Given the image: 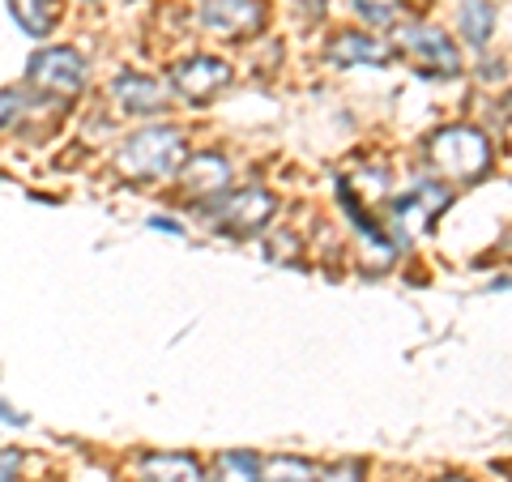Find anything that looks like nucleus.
Segmentation results:
<instances>
[{
  "label": "nucleus",
  "instance_id": "4",
  "mask_svg": "<svg viewBox=\"0 0 512 482\" xmlns=\"http://www.w3.org/2000/svg\"><path fill=\"white\" fill-rule=\"evenodd\" d=\"M397 52H402L423 77H457L461 73V52L457 43L427 26H397Z\"/></svg>",
  "mask_w": 512,
  "mask_h": 482
},
{
  "label": "nucleus",
  "instance_id": "8",
  "mask_svg": "<svg viewBox=\"0 0 512 482\" xmlns=\"http://www.w3.org/2000/svg\"><path fill=\"white\" fill-rule=\"evenodd\" d=\"M444 205H448V188H444V184H427V180H419V184L406 192V197H397L389 210H393L397 231H402V235H414V231H427L431 222L444 214Z\"/></svg>",
  "mask_w": 512,
  "mask_h": 482
},
{
  "label": "nucleus",
  "instance_id": "19",
  "mask_svg": "<svg viewBox=\"0 0 512 482\" xmlns=\"http://www.w3.org/2000/svg\"><path fill=\"white\" fill-rule=\"evenodd\" d=\"M22 470V453L18 448H0V482H13Z\"/></svg>",
  "mask_w": 512,
  "mask_h": 482
},
{
  "label": "nucleus",
  "instance_id": "1",
  "mask_svg": "<svg viewBox=\"0 0 512 482\" xmlns=\"http://www.w3.org/2000/svg\"><path fill=\"white\" fill-rule=\"evenodd\" d=\"M188 158V141L180 128L158 124V128H141L124 141V150L116 154V167L128 175V180H167L184 167Z\"/></svg>",
  "mask_w": 512,
  "mask_h": 482
},
{
  "label": "nucleus",
  "instance_id": "9",
  "mask_svg": "<svg viewBox=\"0 0 512 482\" xmlns=\"http://www.w3.org/2000/svg\"><path fill=\"white\" fill-rule=\"evenodd\" d=\"M111 99H116L124 116H158L167 107V86L150 73L128 69L120 77H111Z\"/></svg>",
  "mask_w": 512,
  "mask_h": 482
},
{
  "label": "nucleus",
  "instance_id": "24",
  "mask_svg": "<svg viewBox=\"0 0 512 482\" xmlns=\"http://www.w3.org/2000/svg\"><path fill=\"white\" fill-rule=\"evenodd\" d=\"M436 482H470V478H457V474H448V478H436Z\"/></svg>",
  "mask_w": 512,
  "mask_h": 482
},
{
  "label": "nucleus",
  "instance_id": "6",
  "mask_svg": "<svg viewBox=\"0 0 512 482\" xmlns=\"http://www.w3.org/2000/svg\"><path fill=\"white\" fill-rule=\"evenodd\" d=\"M171 86H175V94H180L184 103L205 107L218 90L231 86V64L218 60V56H188V60H180L171 69Z\"/></svg>",
  "mask_w": 512,
  "mask_h": 482
},
{
  "label": "nucleus",
  "instance_id": "23",
  "mask_svg": "<svg viewBox=\"0 0 512 482\" xmlns=\"http://www.w3.org/2000/svg\"><path fill=\"white\" fill-rule=\"evenodd\" d=\"M504 116L512 120V94H508V99H504Z\"/></svg>",
  "mask_w": 512,
  "mask_h": 482
},
{
  "label": "nucleus",
  "instance_id": "18",
  "mask_svg": "<svg viewBox=\"0 0 512 482\" xmlns=\"http://www.w3.org/2000/svg\"><path fill=\"white\" fill-rule=\"evenodd\" d=\"M316 482H363V461H338L325 474H316Z\"/></svg>",
  "mask_w": 512,
  "mask_h": 482
},
{
  "label": "nucleus",
  "instance_id": "15",
  "mask_svg": "<svg viewBox=\"0 0 512 482\" xmlns=\"http://www.w3.org/2000/svg\"><path fill=\"white\" fill-rule=\"evenodd\" d=\"M261 482H316V465L303 457H269L261 465Z\"/></svg>",
  "mask_w": 512,
  "mask_h": 482
},
{
  "label": "nucleus",
  "instance_id": "5",
  "mask_svg": "<svg viewBox=\"0 0 512 482\" xmlns=\"http://www.w3.org/2000/svg\"><path fill=\"white\" fill-rule=\"evenodd\" d=\"M274 192H265V188H239V192H231L227 201L214 210V227L222 231V235H235V239H248V235H256L265 227L269 218H274Z\"/></svg>",
  "mask_w": 512,
  "mask_h": 482
},
{
  "label": "nucleus",
  "instance_id": "16",
  "mask_svg": "<svg viewBox=\"0 0 512 482\" xmlns=\"http://www.w3.org/2000/svg\"><path fill=\"white\" fill-rule=\"evenodd\" d=\"M214 482H261V465L252 453H222Z\"/></svg>",
  "mask_w": 512,
  "mask_h": 482
},
{
  "label": "nucleus",
  "instance_id": "21",
  "mask_svg": "<svg viewBox=\"0 0 512 482\" xmlns=\"http://www.w3.org/2000/svg\"><path fill=\"white\" fill-rule=\"evenodd\" d=\"M150 227H154V231H171V235H180V222H171V218H150Z\"/></svg>",
  "mask_w": 512,
  "mask_h": 482
},
{
  "label": "nucleus",
  "instance_id": "3",
  "mask_svg": "<svg viewBox=\"0 0 512 482\" xmlns=\"http://www.w3.org/2000/svg\"><path fill=\"white\" fill-rule=\"evenodd\" d=\"M26 82L35 86L47 99H73L77 90L86 86V60L77 47H43V52L30 56Z\"/></svg>",
  "mask_w": 512,
  "mask_h": 482
},
{
  "label": "nucleus",
  "instance_id": "2",
  "mask_svg": "<svg viewBox=\"0 0 512 482\" xmlns=\"http://www.w3.org/2000/svg\"><path fill=\"white\" fill-rule=\"evenodd\" d=\"M427 163L453 175V180H478L491 163V146L487 137H478L474 128H461V124H448L440 133H431L427 141Z\"/></svg>",
  "mask_w": 512,
  "mask_h": 482
},
{
  "label": "nucleus",
  "instance_id": "20",
  "mask_svg": "<svg viewBox=\"0 0 512 482\" xmlns=\"http://www.w3.org/2000/svg\"><path fill=\"white\" fill-rule=\"evenodd\" d=\"M22 111V99H18V90H0V128H5L13 116Z\"/></svg>",
  "mask_w": 512,
  "mask_h": 482
},
{
  "label": "nucleus",
  "instance_id": "22",
  "mask_svg": "<svg viewBox=\"0 0 512 482\" xmlns=\"http://www.w3.org/2000/svg\"><path fill=\"white\" fill-rule=\"evenodd\" d=\"M0 419H5V423H26V419H22V414H13L9 406H0Z\"/></svg>",
  "mask_w": 512,
  "mask_h": 482
},
{
  "label": "nucleus",
  "instance_id": "17",
  "mask_svg": "<svg viewBox=\"0 0 512 482\" xmlns=\"http://www.w3.org/2000/svg\"><path fill=\"white\" fill-rule=\"evenodd\" d=\"M355 9H359V18L376 22V26L397 18V0H355Z\"/></svg>",
  "mask_w": 512,
  "mask_h": 482
},
{
  "label": "nucleus",
  "instance_id": "12",
  "mask_svg": "<svg viewBox=\"0 0 512 482\" xmlns=\"http://www.w3.org/2000/svg\"><path fill=\"white\" fill-rule=\"evenodd\" d=\"M141 478L146 482H210L197 457L184 453H146L141 457Z\"/></svg>",
  "mask_w": 512,
  "mask_h": 482
},
{
  "label": "nucleus",
  "instance_id": "10",
  "mask_svg": "<svg viewBox=\"0 0 512 482\" xmlns=\"http://www.w3.org/2000/svg\"><path fill=\"white\" fill-rule=\"evenodd\" d=\"M175 175H180V184H184V192L192 201H214L231 184V163L222 154H197V158H188Z\"/></svg>",
  "mask_w": 512,
  "mask_h": 482
},
{
  "label": "nucleus",
  "instance_id": "14",
  "mask_svg": "<svg viewBox=\"0 0 512 482\" xmlns=\"http://www.w3.org/2000/svg\"><path fill=\"white\" fill-rule=\"evenodd\" d=\"M457 22H461V35H466L470 47H487L491 30H495L491 0H461V5H457Z\"/></svg>",
  "mask_w": 512,
  "mask_h": 482
},
{
  "label": "nucleus",
  "instance_id": "13",
  "mask_svg": "<svg viewBox=\"0 0 512 482\" xmlns=\"http://www.w3.org/2000/svg\"><path fill=\"white\" fill-rule=\"evenodd\" d=\"M9 18L30 39H47L60 22V0H9Z\"/></svg>",
  "mask_w": 512,
  "mask_h": 482
},
{
  "label": "nucleus",
  "instance_id": "11",
  "mask_svg": "<svg viewBox=\"0 0 512 482\" xmlns=\"http://www.w3.org/2000/svg\"><path fill=\"white\" fill-rule=\"evenodd\" d=\"M325 60L338 64V69H355V64H389L393 47L372 39V35H359V30H342V35L325 47Z\"/></svg>",
  "mask_w": 512,
  "mask_h": 482
},
{
  "label": "nucleus",
  "instance_id": "7",
  "mask_svg": "<svg viewBox=\"0 0 512 482\" xmlns=\"http://www.w3.org/2000/svg\"><path fill=\"white\" fill-rule=\"evenodd\" d=\"M201 22L218 39H248L265 22V5L261 0H205Z\"/></svg>",
  "mask_w": 512,
  "mask_h": 482
}]
</instances>
